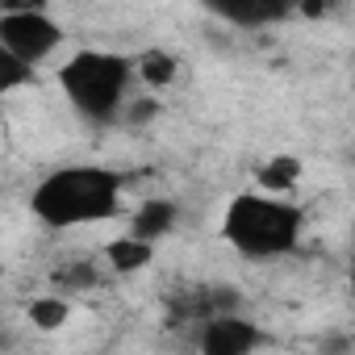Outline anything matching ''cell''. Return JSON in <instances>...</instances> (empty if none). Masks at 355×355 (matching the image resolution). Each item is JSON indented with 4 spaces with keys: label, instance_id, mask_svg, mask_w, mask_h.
Wrapping results in <instances>:
<instances>
[{
    "label": "cell",
    "instance_id": "cell-1",
    "mask_svg": "<svg viewBox=\"0 0 355 355\" xmlns=\"http://www.w3.org/2000/svg\"><path fill=\"white\" fill-rule=\"evenodd\" d=\"M125 180L105 163H67L46 171L38 189L30 193V209L51 230L101 226L121 214Z\"/></svg>",
    "mask_w": 355,
    "mask_h": 355
},
{
    "label": "cell",
    "instance_id": "cell-2",
    "mask_svg": "<svg viewBox=\"0 0 355 355\" xmlns=\"http://www.w3.org/2000/svg\"><path fill=\"white\" fill-rule=\"evenodd\" d=\"M305 234V209L293 197H268V193H239L230 197L222 214V239L243 259H280L297 251Z\"/></svg>",
    "mask_w": 355,
    "mask_h": 355
},
{
    "label": "cell",
    "instance_id": "cell-3",
    "mask_svg": "<svg viewBox=\"0 0 355 355\" xmlns=\"http://www.w3.org/2000/svg\"><path fill=\"white\" fill-rule=\"evenodd\" d=\"M59 88L67 96V105L92 121V125H109L121 117V109L130 105V88H134V67L125 55L117 51H101V46H84L76 51L63 67H59Z\"/></svg>",
    "mask_w": 355,
    "mask_h": 355
},
{
    "label": "cell",
    "instance_id": "cell-4",
    "mask_svg": "<svg viewBox=\"0 0 355 355\" xmlns=\"http://www.w3.org/2000/svg\"><path fill=\"white\" fill-rule=\"evenodd\" d=\"M59 42H63V26L42 5H21V0L0 5V46L17 55L21 63H30L34 71L59 51Z\"/></svg>",
    "mask_w": 355,
    "mask_h": 355
},
{
    "label": "cell",
    "instance_id": "cell-5",
    "mask_svg": "<svg viewBox=\"0 0 355 355\" xmlns=\"http://www.w3.org/2000/svg\"><path fill=\"white\" fill-rule=\"evenodd\" d=\"M259 347H263V330L251 318H239V313L209 318L201 326V338H197L201 355H255Z\"/></svg>",
    "mask_w": 355,
    "mask_h": 355
},
{
    "label": "cell",
    "instance_id": "cell-6",
    "mask_svg": "<svg viewBox=\"0 0 355 355\" xmlns=\"http://www.w3.org/2000/svg\"><path fill=\"white\" fill-rule=\"evenodd\" d=\"M175 222H180V205L175 201H163V197H155V201H142L134 214H130V239H138V243H159V239H167L171 230H175Z\"/></svg>",
    "mask_w": 355,
    "mask_h": 355
},
{
    "label": "cell",
    "instance_id": "cell-7",
    "mask_svg": "<svg viewBox=\"0 0 355 355\" xmlns=\"http://www.w3.org/2000/svg\"><path fill=\"white\" fill-rule=\"evenodd\" d=\"M222 21L230 26H243V30H255V26H272V21H284L288 17V5L280 0H222V5H209Z\"/></svg>",
    "mask_w": 355,
    "mask_h": 355
},
{
    "label": "cell",
    "instance_id": "cell-8",
    "mask_svg": "<svg viewBox=\"0 0 355 355\" xmlns=\"http://www.w3.org/2000/svg\"><path fill=\"white\" fill-rule=\"evenodd\" d=\"M305 175V163L297 155H272L259 171H255V193H268V197H293V189L301 184Z\"/></svg>",
    "mask_w": 355,
    "mask_h": 355
},
{
    "label": "cell",
    "instance_id": "cell-9",
    "mask_svg": "<svg viewBox=\"0 0 355 355\" xmlns=\"http://www.w3.org/2000/svg\"><path fill=\"white\" fill-rule=\"evenodd\" d=\"M130 67H134V80H142L146 88H167V84H175V76H180V59L171 51H163V46H146L142 55L130 59Z\"/></svg>",
    "mask_w": 355,
    "mask_h": 355
},
{
    "label": "cell",
    "instance_id": "cell-10",
    "mask_svg": "<svg viewBox=\"0 0 355 355\" xmlns=\"http://www.w3.org/2000/svg\"><path fill=\"white\" fill-rule=\"evenodd\" d=\"M150 259H155V247L150 243H138L130 234H117V239L105 243V263L113 272H121V276H134V272L150 268Z\"/></svg>",
    "mask_w": 355,
    "mask_h": 355
},
{
    "label": "cell",
    "instance_id": "cell-11",
    "mask_svg": "<svg viewBox=\"0 0 355 355\" xmlns=\"http://www.w3.org/2000/svg\"><path fill=\"white\" fill-rule=\"evenodd\" d=\"M26 322L42 334H59L67 322H71V301L59 297V293H42V297H30L26 305Z\"/></svg>",
    "mask_w": 355,
    "mask_h": 355
},
{
    "label": "cell",
    "instance_id": "cell-12",
    "mask_svg": "<svg viewBox=\"0 0 355 355\" xmlns=\"http://www.w3.org/2000/svg\"><path fill=\"white\" fill-rule=\"evenodd\" d=\"M26 84H34V67L21 63L17 55H9L5 46H0V96H5V92H17V88H26Z\"/></svg>",
    "mask_w": 355,
    "mask_h": 355
},
{
    "label": "cell",
    "instance_id": "cell-13",
    "mask_svg": "<svg viewBox=\"0 0 355 355\" xmlns=\"http://www.w3.org/2000/svg\"><path fill=\"white\" fill-rule=\"evenodd\" d=\"M322 355H351L347 334H330V338H322Z\"/></svg>",
    "mask_w": 355,
    "mask_h": 355
}]
</instances>
